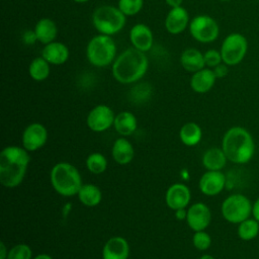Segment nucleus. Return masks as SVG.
<instances>
[{
    "instance_id": "f257e3e1",
    "label": "nucleus",
    "mask_w": 259,
    "mask_h": 259,
    "mask_svg": "<svg viewBox=\"0 0 259 259\" xmlns=\"http://www.w3.org/2000/svg\"><path fill=\"white\" fill-rule=\"evenodd\" d=\"M30 157L23 147L7 146L0 153V183L7 188L18 186L24 179Z\"/></svg>"
},
{
    "instance_id": "f03ea898",
    "label": "nucleus",
    "mask_w": 259,
    "mask_h": 259,
    "mask_svg": "<svg viewBox=\"0 0 259 259\" xmlns=\"http://www.w3.org/2000/svg\"><path fill=\"white\" fill-rule=\"evenodd\" d=\"M221 148L230 162L244 165L253 159L256 145L252 134L247 128L234 125L224 134Z\"/></svg>"
},
{
    "instance_id": "7ed1b4c3",
    "label": "nucleus",
    "mask_w": 259,
    "mask_h": 259,
    "mask_svg": "<svg viewBox=\"0 0 259 259\" xmlns=\"http://www.w3.org/2000/svg\"><path fill=\"white\" fill-rule=\"evenodd\" d=\"M148 67L149 60L146 53L132 47L116 56L111 65V72L118 83L133 84L145 76Z\"/></svg>"
},
{
    "instance_id": "20e7f679",
    "label": "nucleus",
    "mask_w": 259,
    "mask_h": 259,
    "mask_svg": "<svg viewBox=\"0 0 259 259\" xmlns=\"http://www.w3.org/2000/svg\"><path fill=\"white\" fill-rule=\"evenodd\" d=\"M50 179L55 191L63 196L77 195L83 185L79 170L68 162H60L54 165Z\"/></svg>"
},
{
    "instance_id": "39448f33",
    "label": "nucleus",
    "mask_w": 259,
    "mask_h": 259,
    "mask_svg": "<svg viewBox=\"0 0 259 259\" xmlns=\"http://www.w3.org/2000/svg\"><path fill=\"white\" fill-rule=\"evenodd\" d=\"M86 58L97 68L112 65L116 58V45L110 35L98 33L87 44Z\"/></svg>"
},
{
    "instance_id": "423d86ee",
    "label": "nucleus",
    "mask_w": 259,
    "mask_h": 259,
    "mask_svg": "<svg viewBox=\"0 0 259 259\" xmlns=\"http://www.w3.org/2000/svg\"><path fill=\"white\" fill-rule=\"evenodd\" d=\"M126 16L113 5H101L92 14V24L101 34L114 35L125 25Z\"/></svg>"
},
{
    "instance_id": "0eeeda50",
    "label": "nucleus",
    "mask_w": 259,
    "mask_h": 259,
    "mask_svg": "<svg viewBox=\"0 0 259 259\" xmlns=\"http://www.w3.org/2000/svg\"><path fill=\"white\" fill-rule=\"evenodd\" d=\"M253 202L243 193H232L227 196L221 205L223 218L231 224L239 225L252 217Z\"/></svg>"
},
{
    "instance_id": "6e6552de",
    "label": "nucleus",
    "mask_w": 259,
    "mask_h": 259,
    "mask_svg": "<svg viewBox=\"0 0 259 259\" xmlns=\"http://www.w3.org/2000/svg\"><path fill=\"white\" fill-rule=\"evenodd\" d=\"M247 51V38L239 32H232L228 34L223 40L220 50L223 63L228 66H236L241 63L245 58Z\"/></svg>"
},
{
    "instance_id": "1a4fd4ad",
    "label": "nucleus",
    "mask_w": 259,
    "mask_h": 259,
    "mask_svg": "<svg viewBox=\"0 0 259 259\" xmlns=\"http://www.w3.org/2000/svg\"><path fill=\"white\" fill-rule=\"evenodd\" d=\"M189 32L191 36L201 44H210L214 41L220 33L218 22L209 15H196L189 22Z\"/></svg>"
},
{
    "instance_id": "9d476101",
    "label": "nucleus",
    "mask_w": 259,
    "mask_h": 259,
    "mask_svg": "<svg viewBox=\"0 0 259 259\" xmlns=\"http://www.w3.org/2000/svg\"><path fill=\"white\" fill-rule=\"evenodd\" d=\"M114 118L115 114L108 105L98 104L89 111L86 123L92 132L102 133L113 125Z\"/></svg>"
},
{
    "instance_id": "9b49d317",
    "label": "nucleus",
    "mask_w": 259,
    "mask_h": 259,
    "mask_svg": "<svg viewBox=\"0 0 259 259\" xmlns=\"http://www.w3.org/2000/svg\"><path fill=\"white\" fill-rule=\"evenodd\" d=\"M48 131L46 126L39 122L28 124L21 137L22 147L28 152H34L45 146L48 141Z\"/></svg>"
},
{
    "instance_id": "f8f14e48",
    "label": "nucleus",
    "mask_w": 259,
    "mask_h": 259,
    "mask_svg": "<svg viewBox=\"0 0 259 259\" xmlns=\"http://www.w3.org/2000/svg\"><path fill=\"white\" fill-rule=\"evenodd\" d=\"M211 222L210 208L203 202H195L187 208L186 223L193 232L204 231Z\"/></svg>"
},
{
    "instance_id": "ddd939ff",
    "label": "nucleus",
    "mask_w": 259,
    "mask_h": 259,
    "mask_svg": "<svg viewBox=\"0 0 259 259\" xmlns=\"http://www.w3.org/2000/svg\"><path fill=\"white\" fill-rule=\"evenodd\" d=\"M226 186L227 177L223 171L206 170L198 181L199 190L206 196H215L220 194Z\"/></svg>"
},
{
    "instance_id": "4468645a",
    "label": "nucleus",
    "mask_w": 259,
    "mask_h": 259,
    "mask_svg": "<svg viewBox=\"0 0 259 259\" xmlns=\"http://www.w3.org/2000/svg\"><path fill=\"white\" fill-rule=\"evenodd\" d=\"M191 198V192L187 185L183 183H174L166 191L165 201L170 209L177 210L186 208Z\"/></svg>"
},
{
    "instance_id": "2eb2a0df",
    "label": "nucleus",
    "mask_w": 259,
    "mask_h": 259,
    "mask_svg": "<svg viewBox=\"0 0 259 259\" xmlns=\"http://www.w3.org/2000/svg\"><path fill=\"white\" fill-rule=\"evenodd\" d=\"M189 26V14L183 6L171 8L165 18V28L171 34H180Z\"/></svg>"
},
{
    "instance_id": "dca6fc26",
    "label": "nucleus",
    "mask_w": 259,
    "mask_h": 259,
    "mask_svg": "<svg viewBox=\"0 0 259 259\" xmlns=\"http://www.w3.org/2000/svg\"><path fill=\"white\" fill-rule=\"evenodd\" d=\"M130 40L135 49L147 53L153 47L154 35L147 24L137 23L131 28Z\"/></svg>"
},
{
    "instance_id": "f3484780",
    "label": "nucleus",
    "mask_w": 259,
    "mask_h": 259,
    "mask_svg": "<svg viewBox=\"0 0 259 259\" xmlns=\"http://www.w3.org/2000/svg\"><path fill=\"white\" fill-rule=\"evenodd\" d=\"M128 242L120 236L109 238L102 248V259H128Z\"/></svg>"
},
{
    "instance_id": "a211bd4d",
    "label": "nucleus",
    "mask_w": 259,
    "mask_h": 259,
    "mask_svg": "<svg viewBox=\"0 0 259 259\" xmlns=\"http://www.w3.org/2000/svg\"><path fill=\"white\" fill-rule=\"evenodd\" d=\"M70 56L68 47L61 41H52L44 46L41 50V57L46 59L51 65H63Z\"/></svg>"
},
{
    "instance_id": "6ab92c4d",
    "label": "nucleus",
    "mask_w": 259,
    "mask_h": 259,
    "mask_svg": "<svg viewBox=\"0 0 259 259\" xmlns=\"http://www.w3.org/2000/svg\"><path fill=\"white\" fill-rule=\"evenodd\" d=\"M217 77L210 68H203L192 74L190 78V88L199 94L211 90L215 83Z\"/></svg>"
},
{
    "instance_id": "aec40b11",
    "label": "nucleus",
    "mask_w": 259,
    "mask_h": 259,
    "mask_svg": "<svg viewBox=\"0 0 259 259\" xmlns=\"http://www.w3.org/2000/svg\"><path fill=\"white\" fill-rule=\"evenodd\" d=\"M113 160L119 165H126L134 159L135 150L132 143L124 137L115 140L111 149Z\"/></svg>"
},
{
    "instance_id": "412c9836",
    "label": "nucleus",
    "mask_w": 259,
    "mask_h": 259,
    "mask_svg": "<svg viewBox=\"0 0 259 259\" xmlns=\"http://www.w3.org/2000/svg\"><path fill=\"white\" fill-rule=\"evenodd\" d=\"M228 158L222 148L211 147L207 149L201 158L203 167L209 171H222L227 165Z\"/></svg>"
},
{
    "instance_id": "4be33fe9",
    "label": "nucleus",
    "mask_w": 259,
    "mask_h": 259,
    "mask_svg": "<svg viewBox=\"0 0 259 259\" xmlns=\"http://www.w3.org/2000/svg\"><path fill=\"white\" fill-rule=\"evenodd\" d=\"M180 64L185 71L192 74L205 68L203 54L194 48L185 49L181 53Z\"/></svg>"
},
{
    "instance_id": "5701e85b",
    "label": "nucleus",
    "mask_w": 259,
    "mask_h": 259,
    "mask_svg": "<svg viewBox=\"0 0 259 259\" xmlns=\"http://www.w3.org/2000/svg\"><path fill=\"white\" fill-rule=\"evenodd\" d=\"M37 41L42 45H48L52 41H55L58 35V26L56 22L48 17L40 18L34 25L33 28Z\"/></svg>"
},
{
    "instance_id": "b1692460",
    "label": "nucleus",
    "mask_w": 259,
    "mask_h": 259,
    "mask_svg": "<svg viewBox=\"0 0 259 259\" xmlns=\"http://www.w3.org/2000/svg\"><path fill=\"white\" fill-rule=\"evenodd\" d=\"M113 126L119 136L127 137L137 130L138 120L133 112L121 111L115 115Z\"/></svg>"
},
{
    "instance_id": "393cba45",
    "label": "nucleus",
    "mask_w": 259,
    "mask_h": 259,
    "mask_svg": "<svg viewBox=\"0 0 259 259\" xmlns=\"http://www.w3.org/2000/svg\"><path fill=\"white\" fill-rule=\"evenodd\" d=\"M77 195L79 201L88 207L98 205L102 199V192L100 188L92 183L83 184L79 189Z\"/></svg>"
},
{
    "instance_id": "a878e982",
    "label": "nucleus",
    "mask_w": 259,
    "mask_h": 259,
    "mask_svg": "<svg viewBox=\"0 0 259 259\" xmlns=\"http://www.w3.org/2000/svg\"><path fill=\"white\" fill-rule=\"evenodd\" d=\"M179 138L185 146L194 147L198 145L202 139V130L195 122H186L179 131Z\"/></svg>"
},
{
    "instance_id": "bb28decb",
    "label": "nucleus",
    "mask_w": 259,
    "mask_h": 259,
    "mask_svg": "<svg viewBox=\"0 0 259 259\" xmlns=\"http://www.w3.org/2000/svg\"><path fill=\"white\" fill-rule=\"evenodd\" d=\"M51 64L41 56L34 58L28 66V74L34 81L40 82L50 76Z\"/></svg>"
},
{
    "instance_id": "cd10ccee",
    "label": "nucleus",
    "mask_w": 259,
    "mask_h": 259,
    "mask_svg": "<svg viewBox=\"0 0 259 259\" xmlns=\"http://www.w3.org/2000/svg\"><path fill=\"white\" fill-rule=\"evenodd\" d=\"M237 235L242 241H253L259 235V222L253 217L243 221L237 227Z\"/></svg>"
},
{
    "instance_id": "c85d7f7f",
    "label": "nucleus",
    "mask_w": 259,
    "mask_h": 259,
    "mask_svg": "<svg viewBox=\"0 0 259 259\" xmlns=\"http://www.w3.org/2000/svg\"><path fill=\"white\" fill-rule=\"evenodd\" d=\"M86 167L92 174H101L107 168V160L101 153H92L86 158Z\"/></svg>"
},
{
    "instance_id": "c756f323",
    "label": "nucleus",
    "mask_w": 259,
    "mask_h": 259,
    "mask_svg": "<svg viewBox=\"0 0 259 259\" xmlns=\"http://www.w3.org/2000/svg\"><path fill=\"white\" fill-rule=\"evenodd\" d=\"M144 6V0H118L117 7L125 16L138 14Z\"/></svg>"
},
{
    "instance_id": "7c9ffc66",
    "label": "nucleus",
    "mask_w": 259,
    "mask_h": 259,
    "mask_svg": "<svg viewBox=\"0 0 259 259\" xmlns=\"http://www.w3.org/2000/svg\"><path fill=\"white\" fill-rule=\"evenodd\" d=\"M7 259H32V250L26 244L14 245L9 249Z\"/></svg>"
},
{
    "instance_id": "2f4dec72",
    "label": "nucleus",
    "mask_w": 259,
    "mask_h": 259,
    "mask_svg": "<svg viewBox=\"0 0 259 259\" xmlns=\"http://www.w3.org/2000/svg\"><path fill=\"white\" fill-rule=\"evenodd\" d=\"M192 244L197 250L205 251L211 245V237L205 231L194 232L192 236Z\"/></svg>"
},
{
    "instance_id": "473e14b6",
    "label": "nucleus",
    "mask_w": 259,
    "mask_h": 259,
    "mask_svg": "<svg viewBox=\"0 0 259 259\" xmlns=\"http://www.w3.org/2000/svg\"><path fill=\"white\" fill-rule=\"evenodd\" d=\"M151 89L148 84H139L131 91V98L135 102H144L150 97Z\"/></svg>"
},
{
    "instance_id": "72a5a7b5",
    "label": "nucleus",
    "mask_w": 259,
    "mask_h": 259,
    "mask_svg": "<svg viewBox=\"0 0 259 259\" xmlns=\"http://www.w3.org/2000/svg\"><path fill=\"white\" fill-rule=\"evenodd\" d=\"M204 63H205V67L207 68H214L215 66L220 65L221 63H223V59H222V55L221 52L214 49H210L207 50L204 54Z\"/></svg>"
},
{
    "instance_id": "f704fd0d",
    "label": "nucleus",
    "mask_w": 259,
    "mask_h": 259,
    "mask_svg": "<svg viewBox=\"0 0 259 259\" xmlns=\"http://www.w3.org/2000/svg\"><path fill=\"white\" fill-rule=\"evenodd\" d=\"M22 40L24 44L26 45H33L37 41V37H36V34L34 32V30L32 29H28V30H25L22 34Z\"/></svg>"
},
{
    "instance_id": "c9c22d12",
    "label": "nucleus",
    "mask_w": 259,
    "mask_h": 259,
    "mask_svg": "<svg viewBox=\"0 0 259 259\" xmlns=\"http://www.w3.org/2000/svg\"><path fill=\"white\" fill-rule=\"evenodd\" d=\"M228 67L229 66L226 65L225 63H221L220 65H218L214 68H212V71H213L217 79L218 78H224V77H226L228 75V73H229V68Z\"/></svg>"
},
{
    "instance_id": "e433bc0d",
    "label": "nucleus",
    "mask_w": 259,
    "mask_h": 259,
    "mask_svg": "<svg viewBox=\"0 0 259 259\" xmlns=\"http://www.w3.org/2000/svg\"><path fill=\"white\" fill-rule=\"evenodd\" d=\"M252 217L259 222V197H257L252 204Z\"/></svg>"
},
{
    "instance_id": "4c0bfd02",
    "label": "nucleus",
    "mask_w": 259,
    "mask_h": 259,
    "mask_svg": "<svg viewBox=\"0 0 259 259\" xmlns=\"http://www.w3.org/2000/svg\"><path fill=\"white\" fill-rule=\"evenodd\" d=\"M186 215H187V210L186 208H180L175 210V217L177 220L179 221H183L186 220Z\"/></svg>"
},
{
    "instance_id": "58836bf2",
    "label": "nucleus",
    "mask_w": 259,
    "mask_h": 259,
    "mask_svg": "<svg viewBox=\"0 0 259 259\" xmlns=\"http://www.w3.org/2000/svg\"><path fill=\"white\" fill-rule=\"evenodd\" d=\"M8 251L5 244L3 242L0 243V259H7L8 256Z\"/></svg>"
},
{
    "instance_id": "ea45409f",
    "label": "nucleus",
    "mask_w": 259,
    "mask_h": 259,
    "mask_svg": "<svg viewBox=\"0 0 259 259\" xmlns=\"http://www.w3.org/2000/svg\"><path fill=\"white\" fill-rule=\"evenodd\" d=\"M166 4L171 7V8H174V7H179V6H182V2L183 0H165Z\"/></svg>"
},
{
    "instance_id": "a19ab883",
    "label": "nucleus",
    "mask_w": 259,
    "mask_h": 259,
    "mask_svg": "<svg viewBox=\"0 0 259 259\" xmlns=\"http://www.w3.org/2000/svg\"><path fill=\"white\" fill-rule=\"evenodd\" d=\"M33 259H53V258H52L51 255L46 254V253H42V254L36 255L35 257H33Z\"/></svg>"
},
{
    "instance_id": "79ce46f5",
    "label": "nucleus",
    "mask_w": 259,
    "mask_h": 259,
    "mask_svg": "<svg viewBox=\"0 0 259 259\" xmlns=\"http://www.w3.org/2000/svg\"><path fill=\"white\" fill-rule=\"evenodd\" d=\"M198 259H215V258L209 254H204V255L200 256Z\"/></svg>"
},
{
    "instance_id": "37998d69",
    "label": "nucleus",
    "mask_w": 259,
    "mask_h": 259,
    "mask_svg": "<svg viewBox=\"0 0 259 259\" xmlns=\"http://www.w3.org/2000/svg\"><path fill=\"white\" fill-rule=\"evenodd\" d=\"M74 2H76V3H86V2H88L89 0H73Z\"/></svg>"
},
{
    "instance_id": "c03bdc74",
    "label": "nucleus",
    "mask_w": 259,
    "mask_h": 259,
    "mask_svg": "<svg viewBox=\"0 0 259 259\" xmlns=\"http://www.w3.org/2000/svg\"><path fill=\"white\" fill-rule=\"evenodd\" d=\"M221 1H223V2H228V1H231V0H221Z\"/></svg>"
},
{
    "instance_id": "a18cd8bd",
    "label": "nucleus",
    "mask_w": 259,
    "mask_h": 259,
    "mask_svg": "<svg viewBox=\"0 0 259 259\" xmlns=\"http://www.w3.org/2000/svg\"><path fill=\"white\" fill-rule=\"evenodd\" d=\"M258 252H259V250H258Z\"/></svg>"
}]
</instances>
